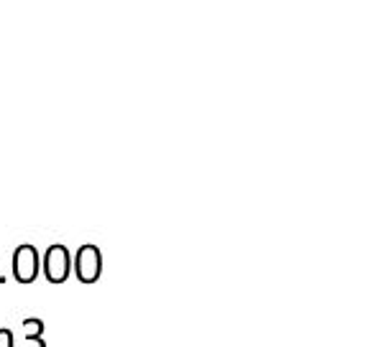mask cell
Returning <instances> with one entry per match:
<instances>
[{
  "label": "cell",
  "instance_id": "277c9868",
  "mask_svg": "<svg viewBox=\"0 0 373 347\" xmlns=\"http://www.w3.org/2000/svg\"><path fill=\"white\" fill-rule=\"evenodd\" d=\"M23 335L26 337H41L44 335V322L41 320H23Z\"/></svg>",
  "mask_w": 373,
  "mask_h": 347
},
{
  "label": "cell",
  "instance_id": "7a4b0ae2",
  "mask_svg": "<svg viewBox=\"0 0 373 347\" xmlns=\"http://www.w3.org/2000/svg\"><path fill=\"white\" fill-rule=\"evenodd\" d=\"M41 271L52 284H64L67 278L72 276V253H69V248L67 245H49Z\"/></svg>",
  "mask_w": 373,
  "mask_h": 347
},
{
  "label": "cell",
  "instance_id": "3957f363",
  "mask_svg": "<svg viewBox=\"0 0 373 347\" xmlns=\"http://www.w3.org/2000/svg\"><path fill=\"white\" fill-rule=\"evenodd\" d=\"M38 271H41V256H38V250L34 245H19L16 253H13V278L19 281V284L28 286L34 284L38 276Z\"/></svg>",
  "mask_w": 373,
  "mask_h": 347
},
{
  "label": "cell",
  "instance_id": "5b68a950",
  "mask_svg": "<svg viewBox=\"0 0 373 347\" xmlns=\"http://www.w3.org/2000/svg\"><path fill=\"white\" fill-rule=\"evenodd\" d=\"M0 347H16V339H13L10 330H0Z\"/></svg>",
  "mask_w": 373,
  "mask_h": 347
},
{
  "label": "cell",
  "instance_id": "6da1fadb",
  "mask_svg": "<svg viewBox=\"0 0 373 347\" xmlns=\"http://www.w3.org/2000/svg\"><path fill=\"white\" fill-rule=\"evenodd\" d=\"M72 271L77 273L80 284H98V278L102 276V253L98 245H82L77 250V256L72 258Z\"/></svg>",
  "mask_w": 373,
  "mask_h": 347
},
{
  "label": "cell",
  "instance_id": "8992f818",
  "mask_svg": "<svg viewBox=\"0 0 373 347\" xmlns=\"http://www.w3.org/2000/svg\"><path fill=\"white\" fill-rule=\"evenodd\" d=\"M23 347H46V342L41 337H26L23 339Z\"/></svg>",
  "mask_w": 373,
  "mask_h": 347
}]
</instances>
